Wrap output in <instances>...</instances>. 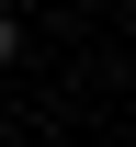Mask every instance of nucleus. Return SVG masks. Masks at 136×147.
I'll return each instance as SVG.
<instances>
[{
  "instance_id": "nucleus-1",
  "label": "nucleus",
  "mask_w": 136,
  "mask_h": 147,
  "mask_svg": "<svg viewBox=\"0 0 136 147\" xmlns=\"http://www.w3.org/2000/svg\"><path fill=\"white\" fill-rule=\"evenodd\" d=\"M12 57H23V23H12V11H0V68H12Z\"/></svg>"
}]
</instances>
